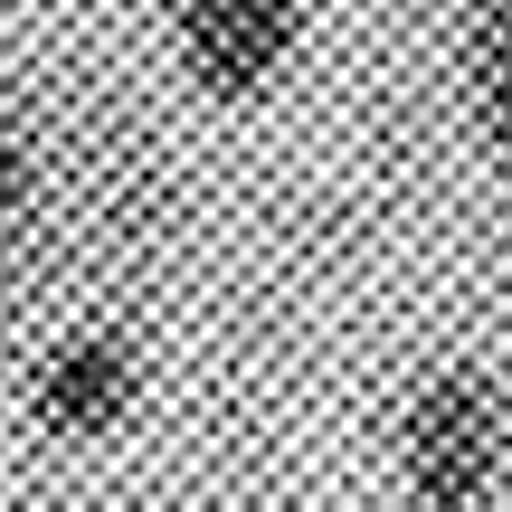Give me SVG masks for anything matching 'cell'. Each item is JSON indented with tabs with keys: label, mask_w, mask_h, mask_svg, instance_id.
<instances>
[{
	"label": "cell",
	"mask_w": 512,
	"mask_h": 512,
	"mask_svg": "<svg viewBox=\"0 0 512 512\" xmlns=\"http://www.w3.org/2000/svg\"><path fill=\"white\" fill-rule=\"evenodd\" d=\"M503 389L484 370L446 361L408 389L399 408V475H408V503L418 512H484L503 484Z\"/></svg>",
	"instance_id": "obj_1"
},
{
	"label": "cell",
	"mask_w": 512,
	"mask_h": 512,
	"mask_svg": "<svg viewBox=\"0 0 512 512\" xmlns=\"http://www.w3.org/2000/svg\"><path fill=\"white\" fill-rule=\"evenodd\" d=\"M143 408V351L114 323H67L29 370V418L57 446H95Z\"/></svg>",
	"instance_id": "obj_2"
},
{
	"label": "cell",
	"mask_w": 512,
	"mask_h": 512,
	"mask_svg": "<svg viewBox=\"0 0 512 512\" xmlns=\"http://www.w3.org/2000/svg\"><path fill=\"white\" fill-rule=\"evenodd\" d=\"M171 38H181V67L200 95L219 105H247L256 86H275V67L304 38V0H181L171 10Z\"/></svg>",
	"instance_id": "obj_3"
},
{
	"label": "cell",
	"mask_w": 512,
	"mask_h": 512,
	"mask_svg": "<svg viewBox=\"0 0 512 512\" xmlns=\"http://www.w3.org/2000/svg\"><path fill=\"white\" fill-rule=\"evenodd\" d=\"M475 76H484V124H494L503 181H512V0H475Z\"/></svg>",
	"instance_id": "obj_4"
},
{
	"label": "cell",
	"mask_w": 512,
	"mask_h": 512,
	"mask_svg": "<svg viewBox=\"0 0 512 512\" xmlns=\"http://www.w3.org/2000/svg\"><path fill=\"white\" fill-rule=\"evenodd\" d=\"M29 209H38V152L19 143V124H0V256L19 247Z\"/></svg>",
	"instance_id": "obj_5"
}]
</instances>
